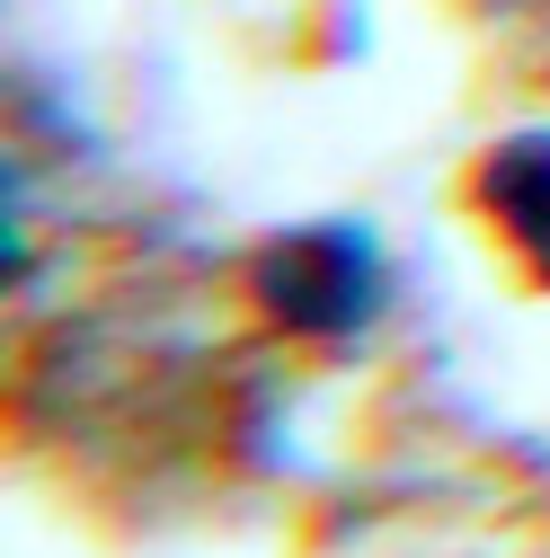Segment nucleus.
I'll return each mask as SVG.
<instances>
[{
  "mask_svg": "<svg viewBox=\"0 0 550 558\" xmlns=\"http://www.w3.org/2000/svg\"><path fill=\"white\" fill-rule=\"evenodd\" d=\"M240 284H249V311L266 328H285L302 345H347L382 319L391 266H382V240L364 222H302V231L258 240Z\"/></svg>",
  "mask_w": 550,
  "mask_h": 558,
  "instance_id": "f257e3e1",
  "label": "nucleus"
},
{
  "mask_svg": "<svg viewBox=\"0 0 550 558\" xmlns=\"http://www.w3.org/2000/svg\"><path fill=\"white\" fill-rule=\"evenodd\" d=\"M470 195H479V222L506 240V257L533 284H550V124L498 133L470 169Z\"/></svg>",
  "mask_w": 550,
  "mask_h": 558,
  "instance_id": "f03ea898",
  "label": "nucleus"
}]
</instances>
